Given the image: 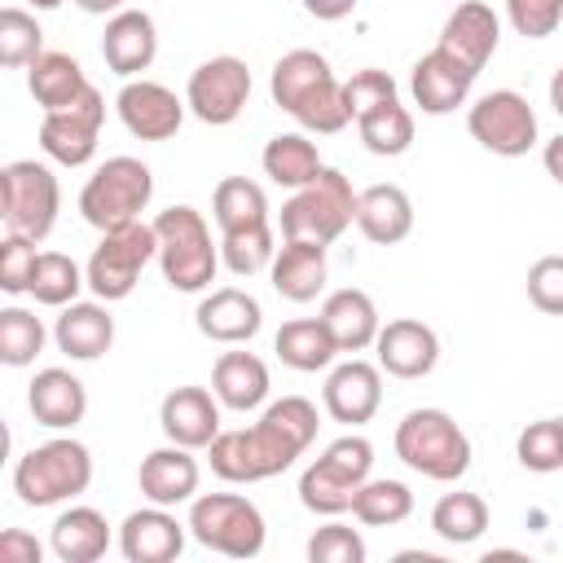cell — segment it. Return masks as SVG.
Returning a JSON list of instances; mask_svg holds the SVG:
<instances>
[{
    "instance_id": "cell-34",
    "label": "cell",
    "mask_w": 563,
    "mask_h": 563,
    "mask_svg": "<svg viewBox=\"0 0 563 563\" xmlns=\"http://www.w3.org/2000/svg\"><path fill=\"white\" fill-rule=\"evenodd\" d=\"M260 163H264V176H268L273 185H282V189H303V185L317 180V172L325 167L321 154H317V145H312L303 132H277V136L264 145Z\"/></svg>"
},
{
    "instance_id": "cell-21",
    "label": "cell",
    "mask_w": 563,
    "mask_h": 563,
    "mask_svg": "<svg viewBox=\"0 0 563 563\" xmlns=\"http://www.w3.org/2000/svg\"><path fill=\"white\" fill-rule=\"evenodd\" d=\"M194 325L202 339L211 343H224V347H238V343H251L264 325V308L251 290H238V286H220L211 295H202V303L194 308Z\"/></svg>"
},
{
    "instance_id": "cell-30",
    "label": "cell",
    "mask_w": 563,
    "mask_h": 563,
    "mask_svg": "<svg viewBox=\"0 0 563 563\" xmlns=\"http://www.w3.org/2000/svg\"><path fill=\"white\" fill-rule=\"evenodd\" d=\"M321 321L330 325L339 352H365L374 347L378 330H383V317L374 308V299L356 286H343V290H330L325 303H321Z\"/></svg>"
},
{
    "instance_id": "cell-46",
    "label": "cell",
    "mask_w": 563,
    "mask_h": 563,
    "mask_svg": "<svg viewBox=\"0 0 563 563\" xmlns=\"http://www.w3.org/2000/svg\"><path fill=\"white\" fill-rule=\"evenodd\" d=\"M35 242L22 238V233H4L0 242V290L4 295H26L31 290V277H35Z\"/></svg>"
},
{
    "instance_id": "cell-5",
    "label": "cell",
    "mask_w": 563,
    "mask_h": 563,
    "mask_svg": "<svg viewBox=\"0 0 563 563\" xmlns=\"http://www.w3.org/2000/svg\"><path fill=\"white\" fill-rule=\"evenodd\" d=\"M88 484H92V453L70 435L44 440L13 462V493L22 506L35 510L75 501L79 493H88Z\"/></svg>"
},
{
    "instance_id": "cell-4",
    "label": "cell",
    "mask_w": 563,
    "mask_h": 563,
    "mask_svg": "<svg viewBox=\"0 0 563 563\" xmlns=\"http://www.w3.org/2000/svg\"><path fill=\"white\" fill-rule=\"evenodd\" d=\"M150 224L158 233L163 282L180 295L207 290L216 282V268H220V242H211V224L202 220V211L180 202V207L158 211Z\"/></svg>"
},
{
    "instance_id": "cell-40",
    "label": "cell",
    "mask_w": 563,
    "mask_h": 563,
    "mask_svg": "<svg viewBox=\"0 0 563 563\" xmlns=\"http://www.w3.org/2000/svg\"><path fill=\"white\" fill-rule=\"evenodd\" d=\"M273 255H277L273 224H251V229L220 233V264L233 277H255V273L273 268Z\"/></svg>"
},
{
    "instance_id": "cell-39",
    "label": "cell",
    "mask_w": 563,
    "mask_h": 563,
    "mask_svg": "<svg viewBox=\"0 0 563 563\" xmlns=\"http://www.w3.org/2000/svg\"><path fill=\"white\" fill-rule=\"evenodd\" d=\"M88 286V273L70 260V255H62V251H40V260H35V277H31V299L35 303H44V308H66V303H75L79 299V290Z\"/></svg>"
},
{
    "instance_id": "cell-47",
    "label": "cell",
    "mask_w": 563,
    "mask_h": 563,
    "mask_svg": "<svg viewBox=\"0 0 563 563\" xmlns=\"http://www.w3.org/2000/svg\"><path fill=\"white\" fill-rule=\"evenodd\" d=\"M506 22L523 40H550L563 26V0H506Z\"/></svg>"
},
{
    "instance_id": "cell-22",
    "label": "cell",
    "mask_w": 563,
    "mask_h": 563,
    "mask_svg": "<svg viewBox=\"0 0 563 563\" xmlns=\"http://www.w3.org/2000/svg\"><path fill=\"white\" fill-rule=\"evenodd\" d=\"M158 427H163V435L172 444H185L194 453L207 449L220 435V400H216V391L194 387V383L172 387L163 396V405H158Z\"/></svg>"
},
{
    "instance_id": "cell-27",
    "label": "cell",
    "mask_w": 563,
    "mask_h": 563,
    "mask_svg": "<svg viewBox=\"0 0 563 563\" xmlns=\"http://www.w3.org/2000/svg\"><path fill=\"white\" fill-rule=\"evenodd\" d=\"M325 277H330V264H325V246L321 242L282 238V246L273 255V268H268V282H273V290L282 299L312 303L325 290Z\"/></svg>"
},
{
    "instance_id": "cell-8",
    "label": "cell",
    "mask_w": 563,
    "mask_h": 563,
    "mask_svg": "<svg viewBox=\"0 0 563 563\" xmlns=\"http://www.w3.org/2000/svg\"><path fill=\"white\" fill-rule=\"evenodd\" d=\"M154 198V172L132 158V154H114L106 158L79 189V216L92 224V229H119V224H132L141 220V211L150 207Z\"/></svg>"
},
{
    "instance_id": "cell-45",
    "label": "cell",
    "mask_w": 563,
    "mask_h": 563,
    "mask_svg": "<svg viewBox=\"0 0 563 563\" xmlns=\"http://www.w3.org/2000/svg\"><path fill=\"white\" fill-rule=\"evenodd\" d=\"M365 537L339 519L308 537V563H365Z\"/></svg>"
},
{
    "instance_id": "cell-35",
    "label": "cell",
    "mask_w": 563,
    "mask_h": 563,
    "mask_svg": "<svg viewBox=\"0 0 563 563\" xmlns=\"http://www.w3.org/2000/svg\"><path fill=\"white\" fill-rule=\"evenodd\" d=\"M431 532L449 545H471L488 532V501L479 493H444L431 506Z\"/></svg>"
},
{
    "instance_id": "cell-42",
    "label": "cell",
    "mask_w": 563,
    "mask_h": 563,
    "mask_svg": "<svg viewBox=\"0 0 563 563\" xmlns=\"http://www.w3.org/2000/svg\"><path fill=\"white\" fill-rule=\"evenodd\" d=\"M40 53H44V31H40L35 13L18 9V4L0 9V66L4 70H26Z\"/></svg>"
},
{
    "instance_id": "cell-13",
    "label": "cell",
    "mask_w": 563,
    "mask_h": 563,
    "mask_svg": "<svg viewBox=\"0 0 563 563\" xmlns=\"http://www.w3.org/2000/svg\"><path fill=\"white\" fill-rule=\"evenodd\" d=\"M251 101V66L233 53H220V57H207L189 70V84H185V106L198 123L207 128H229Z\"/></svg>"
},
{
    "instance_id": "cell-41",
    "label": "cell",
    "mask_w": 563,
    "mask_h": 563,
    "mask_svg": "<svg viewBox=\"0 0 563 563\" xmlns=\"http://www.w3.org/2000/svg\"><path fill=\"white\" fill-rule=\"evenodd\" d=\"M44 339H48V330H44V321H40L31 308L9 303V308L0 312V361H4L9 369L31 365V361L44 352Z\"/></svg>"
},
{
    "instance_id": "cell-44",
    "label": "cell",
    "mask_w": 563,
    "mask_h": 563,
    "mask_svg": "<svg viewBox=\"0 0 563 563\" xmlns=\"http://www.w3.org/2000/svg\"><path fill=\"white\" fill-rule=\"evenodd\" d=\"M396 97H400V92H396V79H391L387 70H378V66H365V70H356L352 79H343V106H347L352 123H356L361 114H369V110L396 101Z\"/></svg>"
},
{
    "instance_id": "cell-16",
    "label": "cell",
    "mask_w": 563,
    "mask_h": 563,
    "mask_svg": "<svg viewBox=\"0 0 563 563\" xmlns=\"http://www.w3.org/2000/svg\"><path fill=\"white\" fill-rule=\"evenodd\" d=\"M374 352H378V369L391 374V378H427L440 361V334L418 321V317H391L383 321L378 339H374Z\"/></svg>"
},
{
    "instance_id": "cell-36",
    "label": "cell",
    "mask_w": 563,
    "mask_h": 563,
    "mask_svg": "<svg viewBox=\"0 0 563 563\" xmlns=\"http://www.w3.org/2000/svg\"><path fill=\"white\" fill-rule=\"evenodd\" d=\"M211 216L220 224V233L233 229H251V224H268V198L255 180L246 176H224L211 194Z\"/></svg>"
},
{
    "instance_id": "cell-51",
    "label": "cell",
    "mask_w": 563,
    "mask_h": 563,
    "mask_svg": "<svg viewBox=\"0 0 563 563\" xmlns=\"http://www.w3.org/2000/svg\"><path fill=\"white\" fill-rule=\"evenodd\" d=\"M541 163H545V176H550L554 185H563V132L545 141V150H541Z\"/></svg>"
},
{
    "instance_id": "cell-37",
    "label": "cell",
    "mask_w": 563,
    "mask_h": 563,
    "mask_svg": "<svg viewBox=\"0 0 563 563\" xmlns=\"http://www.w3.org/2000/svg\"><path fill=\"white\" fill-rule=\"evenodd\" d=\"M356 136H361V145H365L369 154H378V158H400V154L413 145V114H409V106H400V97H396V101H387V106L361 114V119H356Z\"/></svg>"
},
{
    "instance_id": "cell-18",
    "label": "cell",
    "mask_w": 563,
    "mask_h": 563,
    "mask_svg": "<svg viewBox=\"0 0 563 563\" xmlns=\"http://www.w3.org/2000/svg\"><path fill=\"white\" fill-rule=\"evenodd\" d=\"M321 405H325V413H330L334 422H343V427L369 422V418L378 413V405H383V369L369 365V361H361V356L334 365V369L325 374Z\"/></svg>"
},
{
    "instance_id": "cell-2",
    "label": "cell",
    "mask_w": 563,
    "mask_h": 563,
    "mask_svg": "<svg viewBox=\"0 0 563 563\" xmlns=\"http://www.w3.org/2000/svg\"><path fill=\"white\" fill-rule=\"evenodd\" d=\"M268 92H273V106L286 110L303 132L334 136V132H343L352 123V114L343 106V84H339V75L330 70V62L317 48L282 53L273 62Z\"/></svg>"
},
{
    "instance_id": "cell-24",
    "label": "cell",
    "mask_w": 563,
    "mask_h": 563,
    "mask_svg": "<svg viewBox=\"0 0 563 563\" xmlns=\"http://www.w3.org/2000/svg\"><path fill=\"white\" fill-rule=\"evenodd\" d=\"M198 457L194 449L185 444H163V449H150L136 466V484H141V497L154 501V506H180V501H194L198 497Z\"/></svg>"
},
{
    "instance_id": "cell-12",
    "label": "cell",
    "mask_w": 563,
    "mask_h": 563,
    "mask_svg": "<svg viewBox=\"0 0 563 563\" xmlns=\"http://www.w3.org/2000/svg\"><path fill=\"white\" fill-rule=\"evenodd\" d=\"M466 132H471L488 154H497V158H523V154L537 145V136H541L537 110H532L528 97L515 92V88H493V92H484V97L466 110Z\"/></svg>"
},
{
    "instance_id": "cell-28",
    "label": "cell",
    "mask_w": 563,
    "mask_h": 563,
    "mask_svg": "<svg viewBox=\"0 0 563 563\" xmlns=\"http://www.w3.org/2000/svg\"><path fill=\"white\" fill-rule=\"evenodd\" d=\"M268 365L255 356V352H242V347H233V352H220L216 356V365H211V391H216V400L224 405V409H233V413H251V409H260L264 400H268Z\"/></svg>"
},
{
    "instance_id": "cell-1",
    "label": "cell",
    "mask_w": 563,
    "mask_h": 563,
    "mask_svg": "<svg viewBox=\"0 0 563 563\" xmlns=\"http://www.w3.org/2000/svg\"><path fill=\"white\" fill-rule=\"evenodd\" d=\"M317 427L321 418L308 396H282L264 405L260 422L220 431L207 444V462L224 484H260L290 471L295 457H303L308 444L317 440Z\"/></svg>"
},
{
    "instance_id": "cell-48",
    "label": "cell",
    "mask_w": 563,
    "mask_h": 563,
    "mask_svg": "<svg viewBox=\"0 0 563 563\" xmlns=\"http://www.w3.org/2000/svg\"><path fill=\"white\" fill-rule=\"evenodd\" d=\"M528 303L545 317H563V255H541L528 268Z\"/></svg>"
},
{
    "instance_id": "cell-38",
    "label": "cell",
    "mask_w": 563,
    "mask_h": 563,
    "mask_svg": "<svg viewBox=\"0 0 563 563\" xmlns=\"http://www.w3.org/2000/svg\"><path fill=\"white\" fill-rule=\"evenodd\" d=\"M352 515L365 528H396L413 515V493L400 479H374L369 475L352 497Z\"/></svg>"
},
{
    "instance_id": "cell-14",
    "label": "cell",
    "mask_w": 563,
    "mask_h": 563,
    "mask_svg": "<svg viewBox=\"0 0 563 563\" xmlns=\"http://www.w3.org/2000/svg\"><path fill=\"white\" fill-rule=\"evenodd\" d=\"M101 123H106V97L97 88H88L79 101L48 110L40 119V150L62 167H84L97 154Z\"/></svg>"
},
{
    "instance_id": "cell-33",
    "label": "cell",
    "mask_w": 563,
    "mask_h": 563,
    "mask_svg": "<svg viewBox=\"0 0 563 563\" xmlns=\"http://www.w3.org/2000/svg\"><path fill=\"white\" fill-rule=\"evenodd\" d=\"M88 75L84 66L70 57V53H40L31 66H26V92L35 97V106L48 114V110H62L70 101H79L88 92Z\"/></svg>"
},
{
    "instance_id": "cell-19",
    "label": "cell",
    "mask_w": 563,
    "mask_h": 563,
    "mask_svg": "<svg viewBox=\"0 0 563 563\" xmlns=\"http://www.w3.org/2000/svg\"><path fill=\"white\" fill-rule=\"evenodd\" d=\"M185 537H189V523H180L172 515V506L150 501L145 510H132L119 523V554L128 563H172V559H180Z\"/></svg>"
},
{
    "instance_id": "cell-29",
    "label": "cell",
    "mask_w": 563,
    "mask_h": 563,
    "mask_svg": "<svg viewBox=\"0 0 563 563\" xmlns=\"http://www.w3.org/2000/svg\"><path fill=\"white\" fill-rule=\"evenodd\" d=\"M356 229L374 246H396L413 233V202L400 185H369L356 194Z\"/></svg>"
},
{
    "instance_id": "cell-17",
    "label": "cell",
    "mask_w": 563,
    "mask_h": 563,
    "mask_svg": "<svg viewBox=\"0 0 563 563\" xmlns=\"http://www.w3.org/2000/svg\"><path fill=\"white\" fill-rule=\"evenodd\" d=\"M497 44H501V18H497L493 4H484V0H462V4L444 18L440 40H435V48H444L449 57H457L471 75H479V70L493 62Z\"/></svg>"
},
{
    "instance_id": "cell-50",
    "label": "cell",
    "mask_w": 563,
    "mask_h": 563,
    "mask_svg": "<svg viewBox=\"0 0 563 563\" xmlns=\"http://www.w3.org/2000/svg\"><path fill=\"white\" fill-rule=\"evenodd\" d=\"M356 4H361V0H303L308 18H317V22H339V18H347Z\"/></svg>"
},
{
    "instance_id": "cell-15",
    "label": "cell",
    "mask_w": 563,
    "mask_h": 563,
    "mask_svg": "<svg viewBox=\"0 0 563 563\" xmlns=\"http://www.w3.org/2000/svg\"><path fill=\"white\" fill-rule=\"evenodd\" d=\"M114 110L136 141H172L180 132L189 106H185V97H176L158 79H123Z\"/></svg>"
},
{
    "instance_id": "cell-49",
    "label": "cell",
    "mask_w": 563,
    "mask_h": 563,
    "mask_svg": "<svg viewBox=\"0 0 563 563\" xmlns=\"http://www.w3.org/2000/svg\"><path fill=\"white\" fill-rule=\"evenodd\" d=\"M0 559L4 563H40L44 559V545L31 532H22V528H4L0 532Z\"/></svg>"
},
{
    "instance_id": "cell-56",
    "label": "cell",
    "mask_w": 563,
    "mask_h": 563,
    "mask_svg": "<svg viewBox=\"0 0 563 563\" xmlns=\"http://www.w3.org/2000/svg\"><path fill=\"white\" fill-rule=\"evenodd\" d=\"M559 427H563V413H559Z\"/></svg>"
},
{
    "instance_id": "cell-55",
    "label": "cell",
    "mask_w": 563,
    "mask_h": 563,
    "mask_svg": "<svg viewBox=\"0 0 563 563\" xmlns=\"http://www.w3.org/2000/svg\"><path fill=\"white\" fill-rule=\"evenodd\" d=\"M31 9H57V4H66V0H26Z\"/></svg>"
},
{
    "instance_id": "cell-9",
    "label": "cell",
    "mask_w": 563,
    "mask_h": 563,
    "mask_svg": "<svg viewBox=\"0 0 563 563\" xmlns=\"http://www.w3.org/2000/svg\"><path fill=\"white\" fill-rule=\"evenodd\" d=\"M189 537L224 559H255L268 541L260 506L242 493H202L189 501Z\"/></svg>"
},
{
    "instance_id": "cell-11",
    "label": "cell",
    "mask_w": 563,
    "mask_h": 563,
    "mask_svg": "<svg viewBox=\"0 0 563 563\" xmlns=\"http://www.w3.org/2000/svg\"><path fill=\"white\" fill-rule=\"evenodd\" d=\"M158 260V233L154 224L145 220H132V224H119V229H106L101 242L92 246L84 273H88V290L106 303H119L136 290L145 264Z\"/></svg>"
},
{
    "instance_id": "cell-31",
    "label": "cell",
    "mask_w": 563,
    "mask_h": 563,
    "mask_svg": "<svg viewBox=\"0 0 563 563\" xmlns=\"http://www.w3.org/2000/svg\"><path fill=\"white\" fill-rule=\"evenodd\" d=\"M48 545L62 563H97L110 550V519L97 506H70L53 519Z\"/></svg>"
},
{
    "instance_id": "cell-32",
    "label": "cell",
    "mask_w": 563,
    "mask_h": 563,
    "mask_svg": "<svg viewBox=\"0 0 563 563\" xmlns=\"http://www.w3.org/2000/svg\"><path fill=\"white\" fill-rule=\"evenodd\" d=\"M273 352H277L282 365H290L299 374H317V369L334 365L339 343H334V334L321 317H295L273 334Z\"/></svg>"
},
{
    "instance_id": "cell-43",
    "label": "cell",
    "mask_w": 563,
    "mask_h": 563,
    "mask_svg": "<svg viewBox=\"0 0 563 563\" xmlns=\"http://www.w3.org/2000/svg\"><path fill=\"white\" fill-rule=\"evenodd\" d=\"M515 457L523 471H537V475H550L563 466V427L559 418H537L519 431L515 440Z\"/></svg>"
},
{
    "instance_id": "cell-3",
    "label": "cell",
    "mask_w": 563,
    "mask_h": 563,
    "mask_svg": "<svg viewBox=\"0 0 563 563\" xmlns=\"http://www.w3.org/2000/svg\"><path fill=\"white\" fill-rule=\"evenodd\" d=\"M396 457L418 471L422 479H435V484H457L466 471H471V435L453 422V413L444 409H409L400 422H396Z\"/></svg>"
},
{
    "instance_id": "cell-52",
    "label": "cell",
    "mask_w": 563,
    "mask_h": 563,
    "mask_svg": "<svg viewBox=\"0 0 563 563\" xmlns=\"http://www.w3.org/2000/svg\"><path fill=\"white\" fill-rule=\"evenodd\" d=\"M70 4L84 13H97V18H114L119 9H128V0H70Z\"/></svg>"
},
{
    "instance_id": "cell-54",
    "label": "cell",
    "mask_w": 563,
    "mask_h": 563,
    "mask_svg": "<svg viewBox=\"0 0 563 563\" xmlns=\"http://www.w3.org/2000/svg\"><path fill=\"white\" fill-rule=\"evenodd\" d=\"M396 559H400V563H409V559H413V550H405V554H396ZM418 559H422V563H440L435 554H418Z\"/></svg>"
},
{
    "instance_id": "cell-25",
    "label": "cell",
    "mask_w": 563,
    "mask_h": 563,
    "mask_svg": "<svg viewBox=\"0 0 563 563\" xmlns=\"http://www.w3.org/2000/svg\"><path fill=\"white\" fill-rule=\"evenodd\" d=\"M53 343L70 361H97L114 343V317L106 299H75L53 321Z\"/></svg>"
},
{
    "instance_id": "cell-10",
    "label": "cell",
    "mask_w": 563,
    "mask_h": 563,
    "mask_svg": "<svg viewBox=\"0 0 563 563\" xmlns=\"http://www.w3.org/2000/svg\"><path fill=\"white\" fill-rule=\"evenodd\" d=\"M62 211V185L48 163L13 158L0 172V216L9 233H22L31 242H44Z\"/></svg>"
},
{
    "instance_id": "cell-6",
    "label": "cell",
    "mask_w": 563,
    "mask_h": 563,
    "mask_svg": "<svg viewBox=\"0 0 563 563\" xmlns=\"http://www.w3.org/2000/svg\"><path fill=\"white\" fill-rule=\"evenodd\" d=\"M356 224V189L339 167H321L317 180L303 189H290L282 202V238H303V242H339Z\"/></svg>"
},
{
    "instance_id": "cell-23",
    "label": "cell",
    "mask_w": 563,
    "mask_h": 563,
    "mask_svg": "<svg viewBox=\"0 0 563 563\" xmlns=\"http://www.w3.org/2000/svg\"><path fill=\"white\" fill-rule=\"evenodd\" d=\"M479 75H471L457 57H449L444 48H431L413 62L409 70V92H413V106L422 114H453L457 106H466L471 97V84Z\"/></svg>"
},
{
    "instance_id": "cell-53",
    "label": "cell",
    "mask_w": 563,
    "mask_h": 563,
    "mask_svg": "<svg viewBox=\"0 0 563 563\" xmlns=\"http://www.w3.org/2000/svg\"><path fill=\"white\" fill-rule=\"evenodd\" d=\"M550 106H554V114L563 119V66H559L554 79H550Z\"/></svg>"
},
{
    "instance_id": "cell-20",
    "label": "cell",
    "mask_w": 563,
    "mask_h": 563,
    "mask_svg": "<svg viewBox=\"0 0 563 563\" xmlns=\"http://www.w3.org/2000/svg\"><path fill=\"white\" fill-rule=\"evenodd\" d=\"M101 57L119 79H141V70L154 66L158 57V26L145 9H119L106 18L101 31Z\"/></svg>"
},
{
    "instance_id": "cell-7",
    "label": "cell",
    "mask_w": 563,
    "mask_h": 563,
    "mask_svg": "<svg viewBox=\"0 0 563 563\" xmlns=\"http://www.w3.org/2000/svg\"><path fill=\"white\" fill-rule=\"evenodd\" d=\"M374 471V444L365 435H339L321 449V457H312L299 475V501L312 515H343L352 510L356 488L369 479Z\"/></svg>"
},
{
    "instance_id": "cell-26",
    "label": "cell",
    "mask_w": 563,
    "mask_h": 563,
    "mask_svg": "<svg viewBox=\"0 0 563 563\" xmlns=\"http://www.w3.org/2000/svg\"><path fill=\"white\" fill-rule=\"evenodd\" d=\"M26 409H31V418H35L40 427H48V431H70V427H79L84 413H88V391H84V383H79L70 369L48 365V369H35V378H31V387H26Z\"/></svg>"
}]
</instances>
